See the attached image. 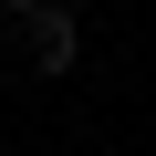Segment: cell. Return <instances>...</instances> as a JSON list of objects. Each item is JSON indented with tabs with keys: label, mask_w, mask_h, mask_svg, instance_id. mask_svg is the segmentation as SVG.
<instances>
[{
	"label": "cell",
	"mask_w": 156,
	"mask_h": 156,
	"mask_svg": "<svg viewBox=\"0 0 156 156\" xmlns=\"http://www.w3.org/2000/svg\"><path fill=\"white\" fill-rule=\"evenodd\" d=\"M31 73H73V52H83V21H73V0H31Z\"/></svg>",
	"instance_id": "1"
}]
</instances>
